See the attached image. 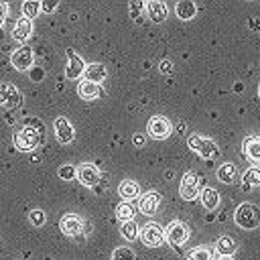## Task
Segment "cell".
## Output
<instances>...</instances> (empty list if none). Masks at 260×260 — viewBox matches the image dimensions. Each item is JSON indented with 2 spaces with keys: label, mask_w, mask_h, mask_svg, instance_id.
<instances>
[{
  "label": "cell",
  "mask_w": 260,
  "mask_h": 260,
  "mask_svg": "<svg viewBox=\"0 0 260 260\" xmlns=\"http://www.w3.org/2000/svg\"><path fill=\"white\" fill-rule=\"evenodd\" d=\"M43 142H45V126H43V122H39L35 118H28L24 122V126L14 132V146L18 150L30 152V150L39 148Z\"/></svg>",
  "instance_id": "cell-1"
},
{
  "label": "cell",
  "mask_w": 260,
  "mask_h": 260,
  "mask_svg": "<svg viewBox=\"0 0 260 260\" xmlns=\"http://www.w3.org/2000/svg\"><path fill=\"white\" fill-rule=\"evenodd\" d=\"M234 221L238 228L242 230H254L260 225V207L250 203V201H244L236 207V213H234Z\"/></svg>",
  "instance_id": "cell-2"
},
{
  "label": "cell",
  "mask_w": 260,
  "mask_h": 260,
  "mask_svg": "<svg viewBox=\"0 0 260 260\" xmlns=\"http://www.w3.org/2000/svg\"><path fill=\"white\" fill-rule=\"evenodd\" d=\"M189 148L195 150L199 156H203L207 160L219 156V146L211 138H205V136H199V134H191L189 136Z\"/></svg>",
  "instance_id": "cell-3"
},
{
  "label": "cell",
  "mask_w": 260,
  "mask_h": 260,
  "mask_svg": "<svg viewBox=\"0 0 260 260\" xmlns=\"http://www.w3.org/2000/svg\"><path fill=\"white\" fill-rule=\"evenodd\" d=\"M138 234H140V240H142L146 246H150V248H156V246H160V244L165 242V228L158 225L156 221L144 223Z\"/></svg>",
  "instance_id": "cell-4"
},
{
  "label": "cell",
  "mask_w": 260,
  "mask_h": 260,
  "mask_svg": "<svg viewBox=\"0 0 260 260\" xmlns=\"http://www.w3.org/2000/svg\"><path fill=\"white\" fill-rule=\"evenodd\" d=\"M189 228H187V223H183V221H179V219H175V221H171L167 228H165V240L169 242V244H173V246H181V244H185L187 240H189Z\"/></svg>",
  "instance_id": "cell-5"
},
{
  "label": "cell",
  "mask_w": 260,
  "mask_h": 260,
  "mask_svg": "<svg viewBox=\"0 0 260 260\" xmlns=\"http://www.w3.org/2000/svg\"><path fill=\"white\" fill-rule=\"evenodd\" d=\"M179 193L183 199L193 201L201 193V179L195 173H185L181 179V185H179Z\"/></svg>",
  "instance_id": "cell-6"
},
{
  "label": "cell",
  "mask_w": 260,
  "mask_h": 260,
  "mask_svg": "<svg viewBox=\"0 0 260 260\" xmlns=\"http://www.w3.org/2000/svg\"><path fill=\"white\" fill-rule=\"evenodd\" d=\"M146 132H148V136H152L156 140H162L173 132V126L165 116H152L146 124Z\"/></svg>",
  "instance_id": "cell-7"
},
{
  "label": "cell",
  "mask_w": 260,
  "mask_h": 260,
  "mask_svg": "<svg viewBox=\"0 0 260 260\" xmlns=\"http://www.w3.org/2000/svg\"><path fill=\"white\" fill-rule=\"evenodd\" d=\"M32 61H35V53H32V49L26 47V45L18 47V49L10 55V63L14 65L16 71H26V69H30V67H32Z\"/></svg>",
  "instance_id": "cell-8"
},
{
  "label": "cell",
  "mask_w": 260,
  "mask_h": 260,
  "mask_svg": "<svg viewBox=\"0 0 260 260\" xmlns=\"http://www.w3.org/2000/svg\"><path fill=\"white\" fill-rule=\"evenodd\" d=\"M75 177L83 187H95L100 183V171L91 162H83L75 169Z\"/></svg>",
  "instance_id": "cell-9"
},
{
  "label": "cell",
  "mask_w": 260,
  "mask_h": 260,
  "mask_svg": "<svg viewBox=\"0 0 260 260\" xmlns=\"http://www.w3.org/2000/svg\"><path fill=\"white\" fill-rule=\"evenodd\" d=\"M59 228H61V232H63L65 236L77 238V236L83 232V219H81L79 215H75V213H65V215L61 217V221H59Z\"/></svg>",
  "instance_id": "cell-10"
},
{
  "label": "cell",
  "mask_w": 260,
  "mask_h": 260,
  "mask_svg": "<svg viewBox=\"0 0 260 260\" xmlns=\"http://www.w3.org/2000/svg\"><path fill=\"white\" fill-rule=\"evenodd\" d=\"M53 126H55V136H57V140H59L61 144H69V142H73V138H75V130H73L71 122H69L65 116H57L55 122H53Z\"/></svg>",
  "instance_id": "cell-11"
},
{
  "label": "cell",
  "mask_w": 260,
  "mask_h": 260,
  "mask_svg": "<svg viewBox=\"0 0 260 260\" xmlns=\"http://www.w3.org/2000/svg\"><path fill=\"white\" fill-rule=\"evenodd\" d=\"M85 71V63L81 61V57L77 53H73L71 49H67V67H65V75L69 79H79Z\"/></svg>",
  "instance_id": "cell-12"
},
{
  "label": "cell",
  "mask_w": 260,
  "mask_h": 260,
  "mask_svg": "<svg viewBox=\"0 0 260 260\" xmlns=\"http://www.w3.org/2000/svg\"><path fill=\"white\" fill-rule=\"evenodd\" d=\"M20 104V91L12 83H0V106L14 108Z\"/></svg>",
  "instance_id": "cell-13"
},
{
  "label": "cell",
  "mask_w": 260,
  "mask_h": 260,
  "mask_svg": "<svg viewBox=\"0 0 260 260\" xmlns=\"http://www.w3.org/2000/svg\"><path fill=\"white\" fill-rule=\"evenodd\" d=\"M158 203H160V195L156 191H146L144 195H140L138 207H140V211L144 215H152L158 209Z\"/></svg>",
  "instance_id": "cell-14"
},
{
  "label": "cell",
  "mask_w": 260,
  "mask_h": 260,
  "mask_svg": "<svg viewBox=\"0 0 260 260\" xmlns=\"http://www.w3.org/2000/svg\"><path fill=\"white\" fill-rule=\"evenodd\" d=\"M30 32H32V20L20 16V18L16 20L14 28H12V39L18 41V43H24V41L30 37Z\"/></svg>",
  "instance_id": "cell-15"
},
{
  "label": "cell",
  "mask_w": 260,
  "mask_h": 260,
  "mask_svg": "<svg viewBox=\"0 0 260 260\" xmlns=\"http://www.w3.org/2000/svg\"><path fill=\"white\" fill-rule=\"evenodd\" d=\"M77 93H79V98H83V100H98V98H102L104 95V89L100 87V83H91V81H79V85H77Z\"/></svg>",
  "instance_id": "cell-16"
},
{
  "label": "cell",
  "mask_w": 260,
  "mask_h": 260,
  "mask_svg": "<svg viewBox=\"0 0 260 260\" xmlns=\"http://www.w3.org/2000/svg\"><path fill=\"white\" fill-rule=\"evenodd\" d=\"M244 154L252 162H260V136H248L242 144Z\"/></svg>",
  "instance_id": "cell-17"
},
{
  "label": "cell",
  "mask_w": 260,
  "mask_h": 260,
  "mask_svg": "<svg viewBox=\"0 0 260 260\" xmlns=\"http://www.w3.org/2000/svg\"><path fill=\"white\" fill-rule=\"evenodd\" d=\"M83 75H85V81L100 83V81H104V79H106L108 69H106V65H102V63H89V65H85Z\"/></svg>",
  "instance_id": "cell-18"
},
{
  "label": "cell",
  "mask_w": 260,
  "mask_h": 260,
  "mask_svg": "<svg viewBox=\"0 0 260 260\" xmlns=\"http://www.w3.org/2000/svg\"><path fill=\"white\" fill-rule=\"evenodd\" d=\"M118 193H120V197L128 203V201H132V199H136V197L140 195V185H138L136 181H132V179H126V181H122V183L118 185Z\"/></svg>",
  "instance_id": "cell-19"
},
{
  "label": "cell",
  "mask_w": 260,
  "mask_h": 260,
  "mask_svg": "<svg viewBox=\"0 0 260 260\" xmlns=\"http://www.w3.org/2000/svg\"><path fill=\"white\" fill-rule=\"evenodd\" d=\"M146 14L152 22H162L167 18V4L160 0H150L146 4Z\"/></svg>",
  "instance_id": "cell-20"
},
{
  "label": "cell",
  "mask_w": 260,
  "mask_h": 260,
  "mask_svg": "<svg viewBox=\"0 0 260 260\" xmlns=\"http://www.w3.org/2000/svg\"><path fill=\"white\" fill-rule=\"evenodd\" d=\"M201 195V205L209 211L217 209L219 207V193L213 189V187H203V191L199 193Z\"/></svg>",
  "instance_id": "cell-21"
},
{
  "label": "cell",
  "mask_w": 260,
  "mask_h": 260,
  "mask_svg": "<svg viewBox=\"0 0 260 260\" xmlns=\"http://www.w3.org/2000/svg\"><path fill=\"white\" fill-rule=\"evenodd\" d=\"M197 12V6L193 0H179L177 6H175V14L181 18V20H191Z\"/></svg>",
  "instance_id": "cell-22"
},
{
  "label": "cell",
  "mask_w": 260,
  "mask_h": 260,
  "mask_svg": "<svg viewBox=\"0 0 260 260\" xmlns=\"http://www.w3.org/2000/svg\"><path fill=\"white\" fill-rule=\"evenodd\" d=\"M217 179L221 181V183H234L236 179H238V167L234 165V162H223V165H219V169H217Z\"/></svg>",
  "instance_id": "cell-23"
},
{
  "label": "cell",
  "mask_w": 260,
  "mask_h": 260,
  "mask_svg": "<svg viewBox=\"0 0 260 260\" xmlns=\"http://www.w3.org/2000/svg\"><path fill=\"white\" fill-rule=\"evenodd\" d=\"M238 244L230 238V236H221L217 242H215V250H217V256H232L236 252Z\"/></svg>",
  "instance_id": "cell-24"
},
{
  "label": "cell",
  "mask_w": 260,
  "mask_h": 260,
  "mask_svg": "<svg viewBox=\"0 0 260 260\" xmlns=\"http://www.w3.org/2000/svg\"><path fill=\"white\" fill-rule=\"evenodd\" d=\"M260 185V167H250L244 175H242V187L244 189H252Z\"/></svg>",
  "instance_id": "cell-25"
},
{
  "label": "cell",
  "mask_w": 260,
  "mask_h": 260,
  "mask_svg": "<svg viewBox=\"0 0 260 260\" xmlns=\"http://www.w3.org/2000/svg\"><path fill=\"white\" fill-rule=\"evenodd\" d=\"M120 234H122V238L128 240V242L136 240V238H138V225H136V221H134V219H132V221H124L122 228H120Z\"/></svg>",
  "instance_id": "cell-26"
},
{
  "label": "cell",
  "mask_w": 260,
  "mask_h": 260,
  "mask_svg": "<svg viewBox=\"0 0 260 260\" xmlns=\"http://www.w3.org/2000/svg\"><path fill=\"white\" fill-rule=\"evenodd\" d=\"M20 10H22V16H24V18L32 20V18L39 14V10H41V2H37V0H28V2H22Z\"/></svg>",
  "instance_id": "cell-27"
},
{
  "label": "cell",
  "mask_w": 260,
  "mask_h": 260,
  "mask_svg": "<svg viewBox=\"0 0 260 260\" xmlns=\"http://www.w3.org/2000/svg\"><path fill=\"white\" fill-rule=\"evenodd\" d=\"M116 215H118V219L124 223V221H132V217H134V207L130 205V203H120L118 207H116Z\"/></svg>",
  "instance_id": "cell-28"
},
{
  "label": "cell",
  "mask_w": 260,
  "mask_h": 260,
  "mask_svg": "<svg viewBox=\"0 0 260 260\" xmlns=\"http://www.w3.org/2000/svg\"><path fill=\"white\" fill-rule=\"evenodd\" d=\"M189 260H213V254L205 246H197L189 252Z\"/></svg>",
  "instance_id": "cell-29"
},
{
  "label": "cell",
  "mask_w": 260,
  "mask_h": 260,
  "mask_svg": "<svg viewBox=\"0 0 260 260\" xmlns=\"http://www.w3.org/2000/svg\"><path fill=\"white\" fill-rule=\"evenodd\" d=\"M134 252L128 248V246H120L112 252V260H134Z\"/></svg>",
  "instance_id": "cell-30"
},
{
  "label": "cell",
  "mask_w": 260,
  "mask_h": 260,
  "mask_svg": "<svg viewBox=\"0 0 260 260\" xmlns=\"http://www.w3.org/2000/svg\"><path fill=\"white\" fill-rule=\"evenodd\" d=\"M28 221L35 225V228H41L45 221H47V215L43 209H30L28 211Z\"/></svg>",
  "instance_id": "cell-31"
},
{
  "label": "cell",
  "mask_w": 260,
  "mask_h": 260,
  "mask_svg": "<svg viewBox=\"0 0 260 260\" xmlns=\"http://www.w3.org/2000/svg\"><path fill=\"white\" fill-rule=\"evenodd\" d=\"M57 175H59V179H63V181H71V179L75 177V167H73V165H61V167L57 169Z\"/></svg>",
  "instance_id": "cell-32"
},
{
  "label": "cell",
  "mask_w": 260,
  "mask_h": 260,
  "mask_svg": "<svg viewBox=\"0 0 260 260\" xmlns=\"http://www.w3.org/2000/svg\"><path fill=\"white\" fill-rule=\"evenodd\" d=\"M142 8H144V4H142L140 0H132V2L128 4V10H130V18H132V20H140Z\"/></svg>",
  "instance_id": "cell-33"
},
{
  "label": "cell",
  "mask_w": 260,
  "mask_h": 260,
  "mask_svg": "<svg viewBox=\"0 0 260 260\" xmlns=\"http://www.w3.org/2000/svg\"><path fill=\"white\" fill-rule=\"evenodd\" d=\"M173 69H175V65H173V61H169V59H162V61L158 63V71L165 73V75H171Z\"/></svg>",
  "instance_id": "cell-34"
},
{
  "label": "cell",
  "mask_w": 260,
  "mask_h": 260,
  "mask_svg": "<svg viewBox=\"0 0 260 260\" xmlns=\"http://www.w3.org/2000/svg\"><path fill=\"white\" fill-rule=\"evenodd\" d=\"M8 12H10V6L6 2H0V24L8 18Z\"/></svg>",
  "instance_id": "cell-35"
},
{
  "label": "cell",
  "mask_w": 260,
  "mask_h": 260,
  "mask_svg": "<svg viewBox=\"0 0 260 260\" xmlns=\"http://www.w3.org/2000/svg\"><path fill=\"white\" fill-rule=\"evenodd\" d=\"M57 8V2L53 0V2H41V10L43 12H53Z\"/></svg>",
  "instance_id": "cell-36"
},
{
  "label": "cell",
  "mask_w": 260,
  "mask_h": 260,
  "mask_svg": "<svg viewBox=\"0 0 260 260\" xmlns=\"http://www.w3.org/2000/svg\"><path fill=\"white\" fill-rule=\"evenodd\" d=\"M132 140H134V144H136V146H142V144H144V136H142V134H134V138H132Z\"/></svg>",
  "instance_id": "cell-37"
},
{
  "label": "cell",
  "mask_w": 260,
  "mask_h": 260,
  "mask_svg": "<svg viewBox=\"0 0 260 260\" xmlns=\"http://www.w3.org/2000/svg\"><path fill=\"white\" fill-rule=\"evenodd\" d=\"M248 24H250V26H252V28H256V30H258V28H260V20H250V22H248Z\"/></svg>",
  "instance_id": "cell-38"
},
{
  "label": "cell",
  "mask_w": 260,
  "mask_h": 260,
  "mask_svg": "<svg viewBox=\"0 0 260 260\" xmlns=\"http://www.w3.org/2000/svg\"><path fill=\"white\" fill-rule=\"evenodd\" d=\"M217 260H234L232 256H217Z\"/></svg>",
  "instance_id": "cell-39"
},
{
  "label": "cell",
  "mask_w": 260,
  "mask_h": 260,
  "mask_svg": "<svg viewBox=\"0 0 260 260\" xmlns=\"http://www.w3.org/2000/svg\"><path fill=\"white\" fill-rule=\"evenodd\" d=\"M258 95H260V85H258Z\"/></svg>",
  "instance_id": "cell-40"
}]
</instances>
